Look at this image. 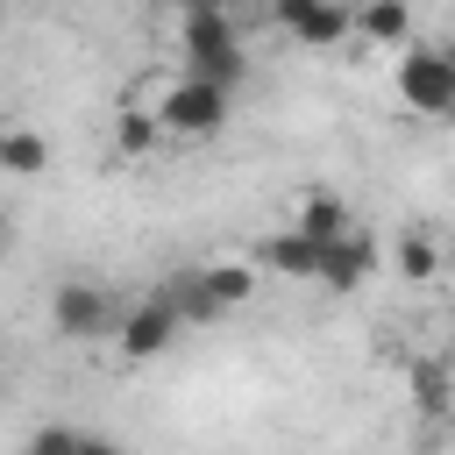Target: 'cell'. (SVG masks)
<instances>
[{"label":"cell","mask_w":455,"mask_h":455,"mask_svg":"<svg viewBox=\"0 0 455 455\" xmlns=\"http://www.w3.org/2000/svg\"><path fill=\"white\" fill-rule=\"evenodd\" d=\"M28 455H85V434H71V427H43V434L28 441Z\"/></svg>","instance_id":"obj_13"},{"label":"cell","mask_w":455,"mask_h":455,"mask_svg":"<svg viewBox=\"0 0 455 455\" xmlns=\"http://www.w3.org/2000/svg\"><path fill=\"white\" fill-rule=\"evenodd\" d=\"M149 114L164 121V135H213V128L228 121V85L178 64V78H164V92H156Z\"/></svg>","instance_id":"obj_1"},{"label":"cell","mask_w":455,"mask_h":455,"mask_svg":"<svg viewBox=\"0 0 455 455\" xmlns=\"http://www.w3.org/2000/svg\"><path fill=\"white\" fill-rule=\"evenodd\" d=\"M320 256H327V249H320L306 228H291V220L263 242V263H270L277 277H320Z\"/></svg>","instance_id":"obj_8"},{"label":"cell","mask_w":455,"mask_h":455,"mask_svg":"<svg viewBox=\"0 0 455 455\" xmlns=\"http://www.w3.org/2000/svg\"><path fill=\"white\" fill-rule=\"evenodd\" d=\"M85 455H121V448H114V441H92V434H85Z\"/></svg>","instance_id":"obj_16"},{"label":"cell","mask_w":455,"mask_h":455,"mask_svg":"<svg viewBox=\"0 0 455 455\" xmlns=\"http://www.w3.org/2000/svg\"><path fill=\"white\" fill-rule=\"evenodd\" d=\"M178 57H185V71H206L220 85H235V71H242V43H235L228 14H178Z\"/></svg>","instance_id":"obj_3"},{"label":"cell","mask_w":455,"mask_h":455,"mask_svg":"<svg viewBox=\"0 0 455 455\" xmlns=\"http://www.w3.org/2000/svg\"><path fill=\"white\" fill-rule=\"evenodd\" d=\"M156 135H164V121H156V114H128V121H121V156H142Z\"/></svg>","instance_id":"obj_12"},{"label":"cell","mask_w":455,"mask_h":455,"mask_svg":"<svg viewBox=\"0 0 455 455\" xmlns=\"http://www.w3.org/2000/svg\"><path fill=\"white\" fill-rule=\"evenodd\" d=\"M355 36L377 43V50H405L412 43V7L405 0H363L355 7Z\"/></svg>","instance_id":"obj_9"},{"label":"cell","mask_w":455,"mask_h":455,"mask_svg":"<svg viewBox=\"0 0 455 455\" xmlns=\"http://www.w3.org/2000/svg\"><path fill=\"white\" fill-rule=\"evenodd\" d=\"M50 320H57V334L85 341V334L114 327V306H107V291H100V284H57V299H50Z\"/></svg>","instance_id":"obj_6"},{"label":"cell","mask_w":455,"mask_h":455,"mask_svg":"<svg viewBox=\"0 0 455 455\" xmlns=\"http://www.w3.org/2000/svg\"><path fill=\"white\" fill-rule=\"evenodd\" d=\"M370 277V249H363V235H348V242H334L327 256H320V277L313 284H327V291H355Z\"/></svg>","instance_id":"obj_10"},{"label":"cell","mask_w":455,"mask_h":455,"mask_svg":"<svg viewBox=\"0 0 455 455\" xmlns=\"http://www.w3.org/2000/svg\"><path fill=\"white\" fill-rule=\"evenodd\" d=\"M398 270H405L412 284H419V277H434V249H427L419 235H405V242H398Z\"/></svg>","instance_id":"obj_14"},{"label":"cell","mask_w":455,"mask_h":455,"mask_svg":"<svg viewBox=\"0 0 455 455\" xmlns=\"http://www.w3.org/2000/svg\"><path fill=\"white\" fill-rule=\"evenodd\" d=\"M412 391H419V405H427V412H441V405H448V377H441V370H419V384H412Z\"/></svg>","instance_id":"obj_15"},{"label":"cell","mask_w":455,"mask_h":455,"mask_svg":"<svg viewBox=\"0 0 455 455\" xmlns=\"http://www.w3.org/2000/svg\"><path fill=\"white\" fill-rule=\"evenodd\" d=\"M277 28L306 50H334L355 36V7L348 0H277Z\"/></svg>","instance_id":"obj_5"},{"label":"cell","mask_w":455,"mask_h":455,"mask_svg":"<svg viewBox=\"0 0 455 455\" xmlns=\"http://www.w3.org/2000/svg\"><path fill=\"white\" fill-rule=\"evenodd\" d=\"M398 100L412 114H455V50L405 43L398 50Z\"/></svg>","instance_id":"obj_2"},{"label":"cell","mask_w":455,"mask_h":455,"mask_svg":"<svg viewBox=\"0 0 455 455\" xmlns=\"http://www.w3.org/2000/svg\"><path fill=\"white\" fill-rule=\"evenodd\" d=\"M178 320H185L178 291H149V299H135V306L114 320V341H121L128 363H149V355H164V348L178 341Z\"/></svg>","instance_id":"obj_4"},{"label":"cell","mask_w":455,"mask_h":455,"mask_svg":"<svg viewBox=\"0 0 455 455\" xmlns=\"http://www.w3.org/2000/svg\"><path fill=\"white\" fill-rule=\"evenodd\" d=\"M291 228H306L320 249H334V242H348V235H355V220H348V206H341L334 192H306V199L291 206Z\"/></svg>","instance_id":"obj_7"},{"label":"cell","mask_w":455,"mask_h":455,"mask_svg":"<svg viewBox=\"0 0 455 455\" xmlns=\"http://www.w3.org/2000/svg\"><path fill=\"white\" fill-rule=\"evenodd\" d=\"M0 164H7L14 178H36V171H43V135H36V128H7V135H0Z\"/></svg>","instance_id":"obj_11"}]
</instances>
